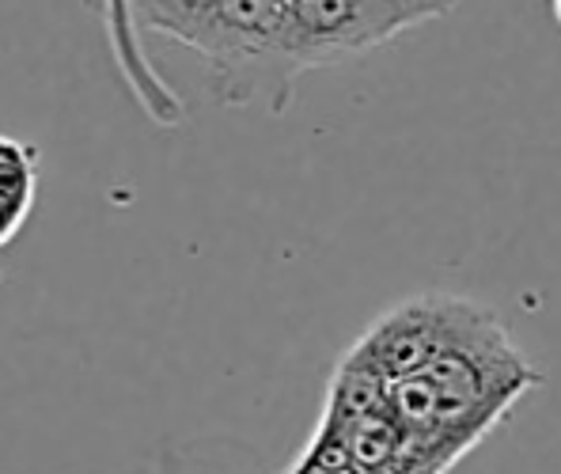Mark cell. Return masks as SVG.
<instances>
[{
	"instance_id": "4",
	"label": "cell",
	"mask_w": 561,
	"mask_h": 474,
	"mask_svg": "<svg viewBox=\"0 0 561 474\" xmlns=\"http://www.w3.org/2000/svg\"><path fill=\"white\" fill-rule=\"evenodd\" d=\"M448 307L451 293H421L410 296V301H399L394 307H387L379 319H373V327L345 349L342 361L360 364L383 384L421 372L444 342Z\"/></svg>"
},
{
	"instance_id": "1",
	"label": "cell",
	"mask_w": 561,
	"mask_h": 474,
	"mask_svg": "<svg viewBox=\"0 0 561 474\" xmlns=\"http://www.w3.org/2000/svg\"><path fill=\"white\" fill-rule=\"evenodd\" d=\"M417 376L425 380L433 418L421 437H402L399 474L456 471L470 448L482 444L519 398L542 384L497 312L467 296H451L444 342Z\"/></svg>"
},
{
	"instance_id": "5",
	"label": "cell",
	"mask_w": 561,
	"mask_h": 474,
	"mask_svg": "<svg viewBox=\"0 0 561 474\" xmlns=\"http://www.w3.org/2000/svg\"><path fill=\"white\" fill-rule=\"evenodd\" d=\"M106 20V35H111L114 61H118L122 77H126L129 91L137 95V103L145 106V114L156 126H183L186 106L175 95L163 77L156 72V65L148 61V54L137 43V23H145V15L152 12L156 0H92Z\"/></svg>"
},
{
	"instance_id": "6",
	"label": "cell",
	"mask_w": 561,
	"mask_h": 474,
	"mask_svg": "<svg viewBox=\"0 0 561 474\" xmlns=\"http://www.w3.org/2000/svg\"><path fill=\"white\" fill-rule=\"evenodd\" d=\"M38 171H43L38 148L0 133V247H8L20 236V228L35 210Z\"/></svg>"
},
{
	"instance_id": "8",
	"label": "cell",
	"mask_w": 561,
	"mask_h": 474,
	"mask_svg": "<svg viewBox=\"0 0 561 474\" xmlns=\"http://www.w3.org/2000/svg\"><path fill=\"white\" fill-rule=\"evenodd\" d=\"M550 4H554V12H558V4H561V0H550Z\"/></svg>"
},
{
	"instance_id": "3",
	"label": "cell",
	"mask_w": 561,
	"mask_h": 474,
	"mask_svg": "<svg viewBox=\"0 0 561 474\" xmlns=\"http://www.w3.org/2000/svg\"><path fill=\"white\" fill-rule=\"evenodd\" d=\"M410 31L387 0H288V49L300 72L357 57Z\"/></svg>"
},
{
	"instance_id": "7",
	"label": "cell",
	"mask_w": 561,
	"mask_h": 474,
	"mask_svg": "<svg viewBox=\"0 0 561 474\" xmlns=\"http://www.w3.org/2000/svg\"><path fill=\"white\" fill-rule=\"evenodd\" d=\"M387 4L394 8V12H402L410 20V27H417V23L425 20H436V15L451 12V8L459 4V0H387Z\"/></svg>"
},
{
	"instance_id": "2",
	"label": "cell",
	"mask_w": 561,
	"mask_h": 474,
	"mask_svg": "<svg viewBox=\"0 0 561 474\" xmlns=\"http://www.w3.org/2000/svg\"><path fill=\"white\" fill-rule=\"evenodd\" d=\"M190 46L209 61L220 103L247 106L270 95L285 111L300 65L288 49V0H213Z\"/></svg>"
}]
</instances>
